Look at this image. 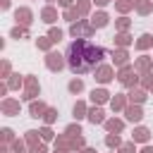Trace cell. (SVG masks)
Masks as SVG:
<instances>
[{
  "mask_svg": "<svg viewBox=\"0 0 153 153\" xmlns=\"http://www.w3.org/2000/svg\"><path fill=\"white\" fill-rule=\"evenodd\" d=\"M122 153H134V143H127V146H122Z\"/></svg>",
  "mask_w": 153,
  "mask_h": 153,
  "instance_id": "obj_32",
  "label": "cell"
},
{
  "mask_svg": "<svg viewBox=\"0 0 153 153\" xmlns=\"http://www.w3.org/2000/svg\"><path fill=\"white\" fill-rule=\"evenodd\" d=\"M96 79H98L100 84H108V81L112 79V69H110V67H98V69H96Z\"/></svg>",
  "mask_w": 153,
  "mask_h": 153,
  "instance_id": "obj_6",
  "label": "cell"
},
{
  "mask_svg": "<svg viewBox=\"0 0 153 153\" xmlns=\"http://www.w3.org/2000/svg\"><path fill=\"white\" fill-rule=\"evenodd\" d=\"M103 124H105V129H108L110 134H115V131H122V120H105Z\"/></svg>",
  "mask_w": 153,
  "mask_h": 153,
  "instance_id": "obj_11",
  "label": "cell"
},
{
  "mask_svg": "<svg viewBox=\"0 0 153 153\" xmlns=\"http://www.w3.org/2000/svg\"><path fill=\"white\" fill-rule=\"evenodd\" d=\"M45 62H48V67H50L53 72H55V69H62V65H65L60 53H48V60H45Z\"/></svg>",
  "mask_w": 153,
  "mask_h": 153,
  "instance_id": "obj_4",
  "label": "cell"
},
{
  "mask_svg": "<svg viewBox=\"0 0 153 153\" xmlns=\"http://www.w3.org/2000/svg\"><path fill=\"white\" fill-rule=\"evenodd\" d=\"M41 134H43V139H45V141H48V139H50V136H53V131H50V129H48V127H45V129H43V131H41Z\"/></svg>",
  "mask_w": 153,
  "mask_h": 153,
  "instance_id": "obj_33",
  "label": "cell"
},
{
  "mask_svg": "<svg viewBox=\"0 0 153 153\" xmlns=\"http://www.w3.org/2000/svg\"><path fill=\"white\" fill-rule=\"evenodd\" d=\"M43 112H45V105L43 103H33L31 105V117H41Z\"/></svg>",
  "mask_w": 153,
  "mask_h": 153,
  "instance_id": "obj_16",
  "label": "cell"
},
{
  "mask_svg": "<svg viewBox=\"0 0 153 153\" xmlns=\"http://www.w3.org/2000/svg\"><path fill=\"white\" fill-rule=\"evenodd\" d=\"M105 143H108L110 148H115V146H120V136H117V134H108V139H105Z\"/></svg>",
  "mask_w": 153,
  "mask_h": 153,
  "instance_id": "obj_21",
  "label": "cell"
},
{
  "mask_svg": "<svg viewBox=\"0 0 153 153\" xmlns=\"http://www.w3.org/2000/svg\"><path fill=\"white\" fill-rule=\"evenodd\" d=\"M55 153H67V151H55Z\"/></svg>",
  "mask_w": 153,
  "mask_h": 153,
  "instance_id": "obj_39",
  "label": "cell"
},
{
  "mask_svg": "<svg viewBox=\"0 0 153 153\" xmlns=\"http://www.w3.org/2000/svg\"><path fill=\"white\" fill-rule=\"evenodd\" d=\"M148 45H153V36H148V33H143V36H141V38L136 41V48H139V50H146Z\"/></svg>",
  "mask_w": 153,
  "mask_h": 153,
  "instance_id": "obj_12",
  "label": "cell"
},
{
  "mask_svg": "<svg viewBox=\"0 0 153 153\" xmlns=\"http://www.w3.org/2000/svg\"><path fill=\"white\" fill-rule=\"evenodd\" d=\"M139 12H141V14L151 12V2H141V5H139Z\"/></svg>",
  "mask_w": 153,
  "mask_h": 153,
  "instance_id": "obj_27",
  "label": "cell"
},
{
  "mask_svg": "<svg viewBox=\"0 0 153 153\" xmlns=\"http://www.w3.org/2000/svg\"><path fill=\"white\" fill-rule=\"evenodd\" d=\"M117 79H120L122 84H127V86H129V84H136V76H134V67H122Z\"/></svg>",
  "mask_w": 153,
  "mask_h": 153,
  "instance_id": "obj_3",
  "label": "cell"
},
{
  "mask_svg": "<svg viewBox=\"0 0 153 153\" xmlns=\"http://www.w3.org/2000/svg\"><path fill=\"white\" fill-rule=\"evenodd\" d=\"M50 43H53L50 38H41V41H36V45H38V48H43V50H48V45H50Z\"/></svg>",
  "mask_w": 153,
  "mask_h": 153,
  "instance_id": "obj_26",
  "label": "cell"
},
{
  "mask_svg": "<svg viewBox=\"0 0 153 153\" xmlns=\"http://www.w3.org/2000/svg\"><path fill=\"white\" fill-rule=\"evenodd\" d=\"M129 100H131V103H143V100H146V93L136 88V91H131V93H129Z\"/></svg>",
  "mask_w": 153,
  "mask_h": 153,
  "instance_id": "obj_15",
  "label": "cell"
},
{
  "mask_svg": "<svg viewBox=\"0 0 153 153\" xmlns=\"http://www.w3.org/2000/svg\"><path fill=\"white\" fill-rule=\"evenodd\" d=\"M112 57H115L117 65H124L127 62V50H117V53H112Z\"/></svg>",
  "mask_w": 153,
  "mask_h": 153,
  "instance_id": "obj_17",
  "label": "cell"
},
{
  "mask_svg": "<svg viewBox=\"0 0 153 153\" xmlns=\"http://www.w3.org/2000/svg\"><path fill=\"white\" fill-rule=\"evenodd\" d=\"M65 134H69V136H81V129H79V124H72V127H67Z\"/></svg>",
  "mask_w": 153,
  "mask_h": 153,
  "instance_id": "obj_23",
  "label": "cell"
},
{
  "mask_svg": "<svg viewBox=\"0 0 153 153\" xmlns=\"http://www.w3.org/2000/svg\"><path fill=\"white\" fill-rule=\"evenodd\" d=\"M131 2H134V5H136V2H139V0H131Z\"/></svg>",
  "mask_w": 153,
  "mask_h": 153,
  "instance_id": "obj_40",
  "label": "cell"
},
{
  "mask_svg": "<svg viewBox=\"0 0 153 153\" xmlns=\"http://www.w3.org/2000/svg\"><path fill=\"white\" fill-rule=\"evenodd\" d=\"M96 2H98V5H105V2H108V0H96Z\"/></svg>",
  "mask_w": 153,
  "mask_h": 153,
  "instance_id": "obj_38",
  "label": "cell"
},
{
  "mask_svg": "<svg viewBox=\"0 0 153 153\" xmlns=\"http://www.w3.org/2000/svg\"><path fill=\"white\" fill-rule=\"evenodd\" d=\"M55 19H57V12H55L53 7H45V10H43V22H48V24H53Z\"/></svg>",
  "mask_w": 153,
  "mask_h": 153,
  "instance_id": "obj_14",
  "label": "cell"
},
{
  "mask_svg": "<svg viewBox=\"0 0 153 153\" xmlns=\"http://www.w3.org/2000/svg\"><path fill=\"white\" fill-rule=\"evenodd\" d=\"M84 88V84H81V79H74V81H69V91L72 93H79Z\"/></svg>",
  "mask_w": 153,
  "mask_h": 153,
  "instance_id": "obj_19",
  "label": "cell"
},
{
  "mask_svg": "<svg viewBox=\"0 0 153 153\" xmlns=\"http://www.w3.org/2000/svg\"><path fill=\"white\" fill-rule=\"evenodd\" d=\"M14 17H17V22H22V24H29V22H31V12H29V10H17Z\"/></svg>",
  "mask_w": 153,
  "mask_h": 153,
  "instance_id": "obj_13",
  "label": "cell"
},
{
  "mask_svg": "<svg viewBox=\"0 0 153 153\" xmlns=\"http://www.w3.org/2000/svg\"><path fill=\"white\" fill-rule=\"evenodd\" d=\"M43 117H45V122H53V120H55V110H45Z\"/></svg>",
  "mask_w": 153,
  "mask_h": 153,
  "instance_id": "obj_29",
  "label": "cell"
},
{
  "mask_svg": "<svg viewBox=\"0 0 153 153\" xmlns=\"http://www.w3.org/2000/svg\"><path fill=\"white\" fill-rule=\"evenodd\" d=\"M48 38H50L53 43H57V41L62 38V31H60V29H50V33H48Z\"/></svg>",
  "mask_w": 153,
  "mask_h": 153,
  "instance_id": "obj_22",
  "label": "cell"
},
{
  "mask_svg": "<svg viewBox=\"0 0 153 153\" xmlns=\"http://www.w3.org/2000/svg\"><path fill=\"white\" fill-rule=\"evenodd\" d=\"M93 29H96L93 24L79 22V24H74V26H72V36H74V38H81V36H84V38H88V36L93 33Z\"/></svg>",
  "mask_w": 153,
  "mask_h": 153,
  "instance_id": "obj_2",
  "label": "cell"
},
{
  "mask_svg": "<svg viewBox=\"0 0 153 153\" xmlns=\"http://www.w3.org/2000/svg\"><path fill=\"white\" fill-rule=\"evenodd\" d=\"M131 5H134L131 0H122V2H117V10H120V12H127V10L131 7Z\"/></svg>",
  "mask_w": 153,
  "mask_h": 153,
  "instance_id": "obj_24",
  "label": "cell"
},
{
  "mask_svg": "<svg viewBox=\"0 0 153 153\" xmlns=\"http://www.w3.org/2000/svg\"><path fill=\"white\" fill-rule=\"evenodd\" d=\"M84 115H86V105H84V103H76V105H74V117L79 120V117H84Z\"/></svg>",
  "mask_w": 153,
  "mask_h": 153,
  "instance_id": "obj_20",
  "label": "cell"
},
{
  "mask_svg": "<svg viewBox=\"0 0 153 153\" xmlns=\"http://www.w3.org/2000/svg\"><path fill=\"white\" fill-rule=\"evenodd\" d=\"M117 45H122V48L129 45V36H127V33H120V36H117Z\"/></svg>",
  "mask_w": 153,
  "mask_h": 153,
  "instance_id": "obj_25",
  "label": "cell"
},
{
  "mask_svg": "<svg viewBox=\"0 0 153 153\" xmlns=\"http://www.w3.org/2000/svg\"><path fill=\"white\" fill-rule=\"evenodd\" d=\"M124 103H127V100H124V96H115V98H112V110H122V108H124Z\"/></svg>",
  "mask_w": 153,
  "mask_h": 153,
  "instance_id": "obj_18",
  "label": "cell"
},
{
  "mask_svg": "<svg viewBox=\"0 0 153 153\" xmlns=\"http://www.w3.org/2000/svg\"><path fill=\"white\" fill-rule=\"evenodd\" d=\"M141 153H153V148H151V146H143V151H141Z\"/></svg>",
  "mask_w": 153,
  "mask_h": 153,
  "instance_id": "obj_37",
  "label": "cell"
},
{
  "mask_svg": "<svg viewBox=\"0 0 153 153\" xmlns=\"http://www.w3.org/2000/svg\"><path fill=\"white\" fill-rule=\"evenodd\" d=\"M33 153H45V148L43 146H33Z\"/></svg>",
  "mask_w": 153,
  "mask_h": 153,
  "instance_id": "obj_35",
  "label": "cell"
},
{
  "mask_svg": "<svg viewBox=\"0 0 153 153\" xmlns=\"http://www.w3.org/2000/svg\"><path fill=\"white\" fill-rule=\"evenodd\" d=\"M86 10H88V2H81V5H79V12H81V14H86Z\"/></svg>",
  "mask_w": 153,
  "mask_h": 153,
  "instance_id": "obj_34",
  "label": "cell"
},
{
  "mask_svg": "<svg viewBox=\"0 0 153 153\" xmlns=\"http://www.w3.org/2000/svg\"><path fill=\"white\" fill-rule=\"evenodd\" d=\"M91 24H93L96 29H103V26L108 24V14H105V12H96L93 19H91Z\"/></svg>",
  "mask_w": 153,
  "mask_h": 153,
  "instance_id": "obj_8",
  "label": "cell"
},
{
  "mask_svg": "<svg viewBox=\"0 0 153 153\" xmlns=\"http://www.w3.org/2000/svg\"><path fill=\"white\" fill-rule=\"evenodd\" d=\"M88 120H91L93 124H103V122H105V117H103V110H100V108H93V110H88Z\"/></svg>",
  "mask_w": 153,
  "mask_h": 153,
  "instance_id": "obj_9",
  "label": "cell"
},
{
  "mask_svg": "<svg viewBox=\"0 0 153 153\" xmlns=\"http://www.w3.org/2000/svg\"><path fill=\"white\" fill-rule=\"evenodd\" d=\"M148 136H151V131H148L146 127H139V129H134V134H131V141L146 143V141H148Z\"/></svg>",
  "mask_w": 153,
  "mask_h": 153,
  "instance_id": "obj_7",
  "label": "cell"
},
{
  "mask_svg": "<svg viewBox=\"0 0 153 153\" xmlns=\"http://www.w3.org/2000/svg\"><path fill=\"white\" fill-rule=\"evenodd\" d=\"M65 57H67V65L74 74H86L105 57V50L100 45H93L86 38H76L74 43H69Z\"/></svg>",
  "mask_w": 153,
  "mask_h": 153,
  "instance_id": "obj_1",
  "label": "cell"
},
{
  "mask_svg": "<svg viewBox=\"0 0 153 153\" xmlns=\"http://www.w3.org/2000/svg\"><path fill=\"white\" fill-rule=\"evenodd\" d=\"M60 5H62V7H69V5H72V0H60Z\"/></svg>",
  "mask_w": 153,
  "mask_h": 153,
  "instance_id": "obj_36",
  "label": "cell"
},
{
  "mask_svg": "<svg viewBox=\"0 0 153 153\" xmlns=\"http://www.w3.org/2000/svg\"><path fill=\"white\" fill-rule=\"evenodd\" d=\"M143 76H146V79H143V86H151V84H153V74H151V72H146Z\"/></svg>",
  "mask_w": 153,
  "mask_h": 153,
  "instance_id": "obj_30",
  "label": "cell"
},
{
  "mask_svg": "<svg viewBox=\"0 0 153 153\" xmlns=\"http://www.w3.org/2000/svg\"><path fill=\"white\" fill-rule=\"evenodd\" d=\"M136 67H139V69H146V67H148V60H146V57H141V60H139V65H136Z\"/></svg>",
  "mask_w": 153,
  "mask_h": 153,
  "instance_id": "obj_31",
  "label": "cell"
},
{
  "mask_svg": "<svg viewBox=\"0 0 153 153\" xmlns=\"http://www.w3.org/2000/svg\"><path fill=\"white\" fill-rule=\"evenodd\" d=\"M124 112H127V120H129V122H141V117H143V112H141L139 105H129Z\"/></svg>",
  "mask_w": 153,
  "mask_h": 153,
  "instance_id": "obj_5",
  "label": "cell"
},
{
  "mask_svg": "<svg viewBox=\"0 0 153 153\" xmlns=\"http://www.w3.org/2000/svg\"><path fill=\"white\" fill-rule=\"evenodd\" d=\"M76 14H79V10H67V12H65V17H67L69 22H74V17H76Z\"/></svg>",
  "mask_w": 153,
  "mask_h": 153,
  "instance_id": "obj_28",
  "label": "cell"
},
{
  "mask_svg": "<svg viewBox=\"0 0 153 153\" xmlns=\"http://www.w3.org/2000/svg\"><path fill=\"white\" fill-rule=\"evenodd\" d=\"M91 100H93V103H105V100H108V91H105V88H98V91L93 88V91H91Z\"/></svg>",
  "mask_w": 153,
  "mask_h": 153,
  "instance_id": "obj_10",
  "label": "cell"
}]
</instances>
